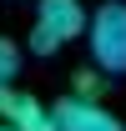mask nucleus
<instances>
[{"label":"nucleus","instance_id":"nucleus-1","mask_svg":"<svg viewBox=\"0 0 126 131\" xmlns=\"http://www.w3.org/2000/svg\"><path fill=\"white\" fill-rule=\"evenodd\" d=\"M91 20L81 10V0H40L35 5V25H30V50L35 56H56L66 40H76Z\"/></svg>","mask_w":126,"mask_h":131},{"label":"nucleus","instance_id":"nucleus-2","mask_svg":"<svg viewBox=\"0 0 126 131\" xmlns=\"http://www.w3.org/2000/svg\"><path fill=\"white\" fill-rule=\"evenodd\" d=\"M86 40H91V61L111 76H126V5L121 0H106L101 10L86 25Z\"/></svg>","mask_w":126,"mask_h":131},{"label":"nucleus","instance_id":"nucleus-3","mask_svg":"<svg viewBox=\"0 0 126 131\" xmlns=\"http://www.w3.org/2000/svg\"><path fill=\"white\" fill-rule=\"evenodd\" d=\"M0 121H10L15 131H61L56 126V106H40V96L0 86Z\"/></svg>","mask_w":126,"mask_h":131},{"label":"nucleus","instance_id":"nucleus-4","mask_svg":"<svg viewBox=\"0 0 126 131\" xmlns=\"http://www.w3.org/2000/svg\"><path fill=\"white\" fill-rule=\"evenodd\" d=\"M56 126L61 131H126L121 116H111L96 96H76V91L56 101Z\"/></svg>","mask_w":126,"mask_h":131},{"label":"nucleus","instance_id":"nucleus-5","mask_svg":"<svg viewBox=\"0 0 126 131\" xmlns=\"http://www.w3.org/2000/svg\"><path fill=\"white\" fill-rule=\"evenodd\" d=\"M20 71V46L10 40V35H0V86H10Z\"/></svg>","mask_w":126,"mask_h":131},{"label":"nucleus","instance_id":"nucleus-6","mask_svg":"<svg viewBox=\"0 0 126 131\" xmlns=\"http://www.w3.org/2000/svg\"><path fill=\"white\" fill-rule=\"evenodd\" d=\"M96 71H101V66H96ZM96 71H76V76H71L76 96H96V91H101V76H96Z\"/></svg>","mask_w":126,"mask_h":131},{"label":"nucleus","instance_id":"nucleus-7","mask_svg":"<svg viewBox=\"0 0 126 131\" xmlns=\"http://www.w3.org/2000/svg\"><path fill=\"white\" fill-rule=\"evenodd\" d=\"M0 131H15V126H10V121H0Z\"/></svg>","mask_w":126,"mask_h":131}]
</instances>
